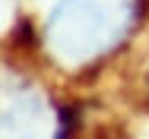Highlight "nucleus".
Here are the masks:
<instances>
[{
	"label": "nucleus",
	"instance_id": "f257e3e1",
	"mask_svg": "<svg viewBox=\"0 0 149 139\" xmlns=\"http://www.w3.org/2000/svg\"><path fill=\"white\" fill-rule=\"evenodd\" d=\"M136 0H60L45 22V48L63 70L111 54L133 26Z\"/></svg>",
	"mask_w": 149,
	"mask_h": 139
}]
</instances>
